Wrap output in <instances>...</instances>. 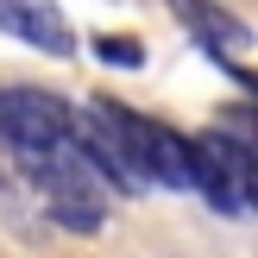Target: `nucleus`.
<instances>
[{"label": "nucleus", "mask_w": 258, "mask_h": 258, "mask_svg": "<svg viewBox=\"0 0 258 258\" xmlns=\"http://www.w3.org/2000/svg\"><path fill=\"white\" fill-rule=\"evenodd\" d=\"M76 151H82V164L113 189V196H145V189H151L145 176H139V164L126 158V145L113 139V126L101 120L95 107H82V120H76Z\"/></svg>", "instance_id": "obj_4"}, {"label": "nucleus", "mask_w": 258, "mask_h": 258, "mask_svg": "<svg viewBox=\"0 0 258 258\" xmlns=\"http://www.w3.org/2000/svg\"><path fill=\"white\" fill-rule=\"evenodd\" d=\"M0 32L44 57H76V32L57 13V0H0Z\"/></svg>", "instance_id": "obj_5"}, {"label": "nucleus", "mask_w": 258, "mask_h": 258, "mask_svg": "<svg viewBox=\"0 0 258 258\" xmlns=\"http://www.w3.org/2000/svg\"><path fill=\"white\" fill-rule=\"evenodd\" d=\"M170 13L183 19V32L196 38L214 63H239V50H252V25L233 19L227 7H214V0H170Z\"/></svg>", "instance_id": "obj_6"}, {"label": "nucleus", "mask_w": 258, "mask_h": 258, "mask_svg": "<svg viewBox=\"0 0 258 258\" xmlns=\"http://www.w3.org/2000/svg\"><path fill=\"white\" fill-rule=\"evenodd\" d=\"M95 57L113 63V70H145V44H133V38H120V32H101L95 38Z\"/></svg>", "instance_id": "obj_7"}, {"label": "nucleus", "mask_w": 258, "mask_h": 258, "mask_svg": "<svg viewBox=\"0 0 258 258\" xmlns=\"http://www.w3.org/2000/svg\"><path fill=\"white\" fill-rule=\"evenodd\" d=\"M82 107L57 101L50 88L32 82H0V145L13 158H38V151H70Z\"/></svg>", "instance_id": "obj_3"}, {"label": "nucleus", "mask_w": 258, "mask_h": 258, "mask_svg": "<svg viewBox=\"0 0 258 258\" xmlns=\"http://www.w3.org/2000/svg\"><path fill=\"white\" fill-rule=\"evenodd\" d=\"M95 113L113 126V139L126 145V158L139 164V176H145L151 189H176V196H196V151H189V133H176V126L151 120V113L126 107V101H95Z\"/></svg>", "instance_id": "obj_1"}, {"label": "nucleus", "mask_w": 258, "mask_h": 258, "mask_svg": "<svg viewBox=\"0 0 258 258\" xmlns=\"http://www.w3.org/2000/svg\"><path fill=\"white\" fill-rule=\"evenodd\" d=\"M25 170V183L38 189L44 214L63 227V233H101L107 227V202H101V176L82 164V151H38V158H13Z\"/></svg>", "instance_id": "obj_2"}]
</instances>
